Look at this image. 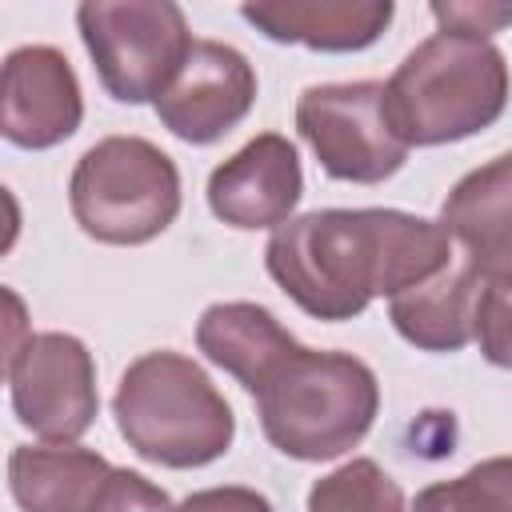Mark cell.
Wrapping results in <instances>:
<instances>
[{
    "label": "cell",
    "instance_id": "cell-1",
    "mask_svg": "<svg viewBox=\"0 0 512 512\" xmlns=\"http://www.w3.org/2000/svg\"><path fill=\"white\" fill-rule=\"evenodd\" d=\"M456 264L440 220L400 208H316L280 224L264 268L308 316L340 324L376 296H400Z\"/></svg>",
    "mask_w": 512,
    "mask_h": 512
},
{
    "label": "cell",
    "instance_id": "cell-2",
    "mask_svg": "<svg viewBox=\"0 0 512 512\" xmlns=\"http://www.w3.org/2000/svg\"><path fill=\"white\" fill-rule=\"evenodd\" d=\"M260 428L280 456L320 464L352 452L380 412V380L352 352L292 340L248 388Z\"/></svg>",
    "mask_w": 512,
    "mask_h": 512
},
{
    "label": "cell",
    "instance_id": "cell-3",
    "mask_svg": "<svg viewBox=\"0 0 512 512\" xmlns=\"http://www.w3.org/2000/svg\"><path fill=\"white\" fill-rule=\"evenodd\" d=\"M508 92V60L492 40L432 32L384 80V108L408 148H436L492 128Z\"/></svg>",
    "mask_w": 512,
    "mask_h": 512
},
{
    "label": "cell",
    "instance_id": "cell-4",
    "mask_svg": "<svg viewBox=\"0 0 512 512\" xmlns=\"http://www.w3.org/2000/svg\"><path fill=\"white\" fill-rule=\"evenodd\" d=\"M112 416L128 448L160 468H204L236 440V416L212 376L184 352L136 356L112 396Z\"/></svg>",
    "mask_w": 512,
    "mask_h": 512
},
{
    "label": "cell",
    "instance_id": "cell-5",
    "mask_svg": "<svg viewBox=\"0 0 512 512\" xmlns=\"http://www.w3.org/2000/svg\"><path fill=\"white\" fill-rule=\"evenodd\" d=\"M180 168L144 136L96 140L68 176V204L84 236L116 248L156 240L180 216Z\"/></svg>",
    "mask_w": 512,
    "mask_h": 512
},
{
    "label": "cell",
    "instance_id": "cell-6",
    "mask_svg": "<svg viewBox=\"0 0 512 512\" xmlns=\"http://www.w3.org/2000/svg\"><path fill=\"white\" fill-rule=\"evenodd\" d=\"M76 28L100 88L120 104H156L196 44L172 0H84Z\"/></svg>",
    "mask_w": 512,
    "mask_h": 512
},
{
    "label": "cell",
    "instance_id": "cell-7",
    "mask_svg": "<svg viewBox=\"0 0 512 512\" xmlns=\"http://www.w3.org/2000/svg\"><path fill=\"white\" fill-rule=\"evenodd\" d=\"M296 132L332 180L384 184L408 160V144L388 120L380 80L304 88L296 100Z\"/></svg>",
    "mask_w": 512,
    "mask_h": 512
},
{
    "label": "cell",
    "instance_id": "cell-8",
    "mask_svg": "<svg viewBox=\"0 0 512 512\" xmlns=\"http://www.w3.org/2000/svg\"><path fill=\"white\" fill-rule=\"evenodd\" d=\"M8 396L28 432L48 444H76L100 412L88 344L72 332H28L8 352Z\"/></svg>",
    "mask_w": 512,
    "mask_h": 512
},
{
    "label": "cell",
    "instance_id": "cell-9",
    "mask_svg": "<svg viewBox=\"0 0 512 512\" xmlns=\"http://www.w3.org/2000/svg\"><path fill=\"white\" fill-rule=\"evenodd\" d=\"M256 68L248 56L220 40H196L176 80L156 100L160 124L184 144H216L256 104Z\"/></svg>",
    "mask_w": 512,
    "mask_h": 512
},
{
    "label": "cell",
    "instance_id": "cell-10",
    "mask_svg": "<svg viewBox=\"0 0 512 512\" xmlns=\"http://www.w3.org/2000/svg\"><path fill=\"white\" fill-rule=\"evenodd\" d=\"M84 120V92L68 56L52 44H20L4 56L0 132L8 144L44 152L64 144Z\"/></svg>",
    "mask_w": 512,
    "mask_h": 512
},
{
    "label": "cell",
    "instance_id": "cell-11",
    "mask_svg": "<svg viewBox=\"0 0 512 512\" xmlns=\"http://www.w3.org/2000/svg\"><path fill=\"white\" fill-rule=\"evenodd\" d=\"M304 196L300 152L280 132H260L208 176V208L228 228H280Z\"/></svg>",
    "mask_w": 512,
    "mask_h": 512
},
{
    "label": "cell",
    "instance_id": "cell-12",
    "mask_svg": "<svg viewBox=\"0 0 512 512\" xmlns=\"http://www.w3.org/2000/svg\"><path fill=\"white\" fill-rule=\"evenodd\" d=\"M240 16L276 44H304L312 52H364L396 16L392 0H256Z\"/></svg>",
    "mask_w": 512,
    "mask_h": 512
},
{
    "label": "cell",
    "instance_id": "cell-13",
    "mask_svg": "<svg viewBox=\"0 0 512 512\" xmlns=\"http://www.w3.org/2000/svg\"><path fill=\"white\" fill-rule=\"evenodd\" d=\"M444 232L476 268L512 260V152L464 172L440 204Z\"/></svg>",
    "mask_w": 512,
    "mask_h": 512
},
{
    "label": "cell",
    "instance_id": "cell-14",
    "mask_svg": "<svg viewBox=\"0 0 512 512\" xmlns=\"http://www.w3.org/2000/svg\"><path fill=\"white\" fill-rule=\"evenodd\" d=\"M112 464L80 444H16L8 492L20 512H88Z\"/></svg>",
    "mask_w": 512,
    "mask_h": 512
},
{
    "label": "cell",
    "instance_id": "cell-15",
    "mask_svg": "<svg viewBox=\"0 0 512 512\" xmlns=\"http://www.w3.org/2000/svg\"><path fill=\"white\" fill-rule=\"evenodd\" d=\"M476 292H480V268L464 256L436 280L392 296L388 320L420 352H460L464 344H472Z\"/></svg>",
    "mask_w": 512,
    "mask_h": 512
},
{
    "label": "cell",
    "instance_id": "cell-16",
    "mask_svg": "<svg viewBox=\"0 0 512 512\" xmlns=\"http://www.w3.org/2000/svg\"><path fill=\"white\" fill-rule=\"evenodd\" d=\"M296 336L276 320L272 308L252 304V300H220L208 304L196 320V348L224 368L228 376L240 380V388L248 392L260 372L292 344Z\"/></svg>",
    "mask_w": 512,
    "mask_h": 512
},
{
    "label": "cell",
    "instance_id": "cell-17",
    "mask_svg": "<svg viewBox=\"0 0 512 512\" xmlns=\"http://www.w3.org/2000/svg\"><path fill=\"white\" fill-rule=\"evenodd\" d=\"M308 512H404V492L376 460L352 456L308 488Z\"/></svg>",
    "mask_w": 512,
    "mask_h": 512
},
{
    "label": "cell",
    "instance_id": "cell-18",
    "mask_svg": "<svg viewBox=\"0 0 512 512\" xmlns=\"http://www.w3.org/2000/svg\"><path fill=\"white\" fill-rule=\"evenodd\" d=\"M436 488L444 512H512V456H488Z\"/></svg>",
    "mask_w": 512,
    "mask_h": 512
},
{
    "label": "cell",
    "instance_id": "cell-19",
    "mask_svg": "<svg viewBox=\"0 0 512 512\" xmlns=\"http://www.w3.org/2000/svg\"><path fill=\"white\" fill-rule=\"evenodd\" d=\"M472 340L480 344V356L488 364L512 368V284L508 280L480 272Z\"/></svg>",
    "mask_w": 512,
    "mask_h": 512
},
{
    "label": "cell",
    "instance_id": "cell-20",
    "mask_svg": "<svg viewBox=\"0 0 512 512\" xmlns=\"http://www.w3.org/2000/svg\"><path fill=\"white\" fill-rule=\"evenodd\" d=\"M88 512H176L172 496L132 468H112Z\"/></svg>",
    "mask_w": 512,
    "mask_h": 512
},
{
    "label": "cell",
    "instance_id": "cell-21",
    "mask_svg": "<svg viewBox=\"0 0 512 512\" xmlns=\"http://www.w3.org/2000/svg\"><path fill=\"white\" fill-rule=\"evenodd\" d=\"M432 20L440 24V32H460V36H480V40H492V32L508 28L512 24V4H496V0H436L432 8Z\"/></svg>",
    "mask_w": 512,
    "mask_h": 512
},
{
    "label": "cell",
    "instance_id": "cell-22",
    "mask_svg": "<svg viewBox=\"0 0 512 512\" xmlns=\"http://www.w3.org/2000/svg\"><path fill=\"white\" fill-rule=\"evenodd\" d=\"M176 512H276L272 500L256 488L244 484H220V488H200L176 504Z\"/></svg>",
    "mask_w": 512,
    "mask_h": 512
},
{
    "label": "cell",
    "instance_id": "cell-23",
    "mask_svg": "<svg viewBox=\"0 0 512 512\" xmlns=\"http://www.w3.org/2000/svg\"><path fill=\"white\" fill-rule=\"evenodd\" d=\"M404 512H444V504H440V488L428 484L424 492H416V500H412Z\"/></svg>",
    "mask_w": 512,
    "mask_h": 512
},
{
    "label": "cell",
    "instance_id": "cell-24",
    "mask_svg": "<svg viewBox=\"0 0 512 512\" xmlns=\"http://www.w3.org/2000/svg\"><path fill=\"white\" fill-rule=\"evenodd\" d=\"M480 272H488V276H500V280H508V284H512V260H508V264H496V268H480Z\"/></svg>",
    "mask_w": 512,
    "mask_h": 512
}]
</instances>
